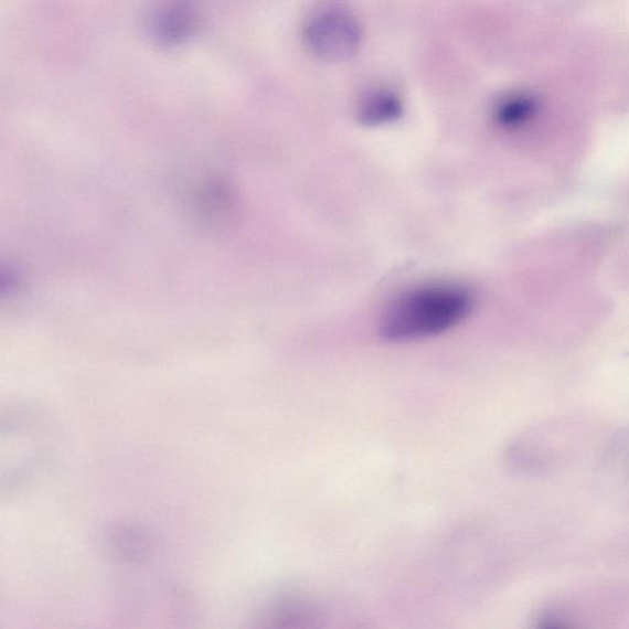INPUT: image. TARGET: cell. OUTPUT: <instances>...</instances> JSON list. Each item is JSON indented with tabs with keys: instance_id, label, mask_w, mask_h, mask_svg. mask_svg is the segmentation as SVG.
<instances>
[{
	"instance_id": "3",
	"label": "cell",
	"mask_w": 629,
	"mask_h": 629,
	"mask_svg": "<svg viewBox=\"0 0 629 629\" xmlns=\"http://www.w3.org/2000/svg\"><path fill=\"white\" fill-rule=\"evenodd\" d=\"M198 28L196 9L188 0H171L153 19L156 39L168 46L189 40Z\"/></svg>"
},
{
	"instance_id": "4",
	"label": "cell",
	"mask_w": 629,
	"mask_h": 629,
	"mask_svg": "<svg viewBox=\"0 0 629 629\" xmlns=\"http://www.w3.org/2000/svg\"><path fill=\"white\" fill-rule=\"evenodd\" d=\"M404 106L392 90L375 89L366 93L356 108L358 121L367 127H377L397 121Z\"/></svg>"
},
{
	"instance_id": "1",
	"label": "cell",
	"mask_w": 629,
	"mask_h": 629,
	"mask_svg": "<svg viewBox=\"0 0 629 629\" xmlns=\"http://www.w3.org/2000/svg\"><path fill=\"white\" fill-rule=\"evenodd\" d=\"M471 290L455 284L420 286L401 295L383 312L379 333L387 342L434 338L459 327L470 317Z\"/></svg>"
},
{
	"instance_id": "5",
	"label": "cell",
	"mask_w": 629,
	"mask_h": 629,
	"mask_svg": "<svg viewBox=\"0 0 629 629\" xmlns=\"http://www.w3.org/2000/svg\"><path fill=\"white\" fill-rule=\"evenodd\" d=\"M536 110V103L527 95H515L508 97L498 105L495 119L504 127H516L523 125L533 116Z\"/></svg>"
},
{
	"instance_id": "2",
	"label": "cell",
	"mask_w": 629,
	"mask_h": 629,
	"mask_svg": "<svg viewBox=\"0 0 629 629\" xmlns=\"http://www.w3.org/2000/svg\"><path fill=\"white\" fill-rule=\"evenodd\" d=\"M303 41L313 57L341 62L350 60L360 49L362 29L350 12L331 7L320 10L308 21Z\"/></svg>"
}]
</instances>
